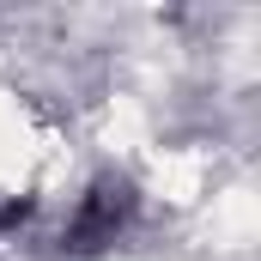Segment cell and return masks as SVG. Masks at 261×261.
<instances>
[{"mask_svg":"<svg viewBox=\"0 0 261 261\" xmlns=\"http://www.w3.org/2000/svg\"><path fill=\"white\" fill-rule=\"evenodd\" d=\"M37 213V195H0V231H18Z\"/></svg>","mask_w":261,"mask_h":261,"instance_id":"7a4b0ae2","label":"cell"},{"mask_svg":"<svg viewBox=\"0 0 261 261\" xmlns=\"http://www.w3.org/2000/svg\"><path fill=\"white\" fill-rule=\"evenodd\" d=\"M134 206H140V195H134L128 176H97V182L85 189V200H79V213L67 219L61 249L67 255H103V249L134 225Z\"/></svg>","mask_w":261,"mask_h":261,"instance_id":"6da1fadb","label":"cell"}]
</instances>
